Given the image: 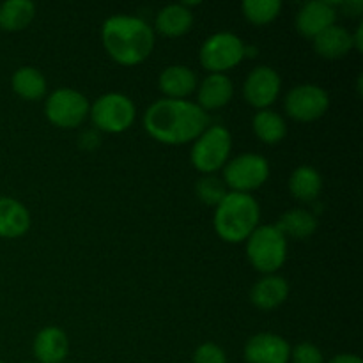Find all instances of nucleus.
<instances>
[{"mask_svg":"<svg viewBox=\"0 0 363 363\" xmlns=\"http://www.w3.org/2000/svg\"><path fill=\"white\" fill-rule=\"evenodd\" d=\"M208 113L188 99H158L144 113L145 131L169 145L195 140L208 128Z\"/></svg>","mask_w":363,"mask_h":363,"instance_id":"obj_1","label":"nucleus"},{"mask_svg":"<svg viewBox=\"0 0 363 363\" xmlns=\"http://www.w3.org/2000/svg\"><path fill=\"white\" fill-rule=\"evenodd\" d=\"M101 41L106 53L123 66H137L155 48V30L145 20L128 14H116L105 20Z\"/></svg>","mask_w":363,"mask_h":363,"instance_id":"obj_2","label":"nucleus"},{"mask_svg":"<svg viewBox=\"0 0 363 363\" xmlns=\"http://www.w3.org/2000/svg\"><path fill=\"white\" fill-rule=\"evenodd\" d=\"M261 208L250 194L227 191L225 197L216 206L215 230L223 241L241 243L259 227Z\"/></svg>","mask_w":363,"mask_h":363,"instance_id":"obj_3","label":"nucleus"},{"mask_svg":"<svg viewBox=\"0 0 363 363\" xmlns=\"http://www.w3.org/2000/svg\"><path fill=\"white\" fill-rule=\"evenodd\" d=\"M250 264L264 275H273L287 259V240L275 225H259L247 240Z\"/></svg>","mask_w":363,"mask_h":363,"instance_id":"obj_4","label":"nucleus"},{"mask_svg":"<svg viewBox=\"0 0 363 363\" xmlns=\"http://www.w3.org/2000/svg\"><path fill=\"white\" fill-rule=\"evenodd\" d=\"M233 149V137L229 130L220 124L209 126L195 138L191 147V163L206 176H213L227 163Z\"/></svg>","mask_w":363,"mask_h":363,"instance_id":"obj_5","label":"nucleus"},{"mask_svg":"<svg viewBox=\"0 0 363 363\" xmlns=\"http://www.w3.org/2000/svg\"><path fill=\"white\" fill-rule=\"evenodd\" d=\"M92 124L98 131L105 133H123L133 124L137 108L135 103L121 92H106L99 96L89 110Z\"/></svg>","mask_w":363,"mask_h":363,"instance_id":"obj_6","label":"nucleus"},{"mask_svg":"<svg viewBox=\"0 0 363 363\" xmlns=\"http://www.w3.org/2000/svg\"><path fill=\"white\" fill-rule=\"evenodd\" d=\"M269 163L257 152H243L223 167V183L230 191L250 194L268 181Z\"/></svg>","mask_w":363,"mask_h":363,"instance_id":"obj_7","label":"nucleus"},{"mask_svg":"<svg viewBox=\"0 0 363 363\" xmlns=\"http://www.w3.org/2000/svg\"><path fill=\"white\" fill-rule=\"evenodd\" d=\"M201 64L211 73H223L245 59V43L233 32H216L201 46Z\"/></svg>","mask_w":363,"mask_h":363,"instance_id":"obj_8","label":"nucleus"},{"mask_svg":"<svg viewBox=\"0 0 363 363\" xmlns=\"http://www.w3.org/2000/svg\"><path fill=\"white\" fill-rule=\"evenodd\" d=\"M89 99L74 89H57L46 98L45 113L46 119L59 128L80 126L89 116Z\"/></svg>","mask_w":363,"mask_h":363,"instance_id":"obj_9","label":"nucleus"},{"mask_svg":"<svg viewBox=\"0 0 363 363\" xmlns=\"http://www.w3.org/2000/svg\"><path fill=\"white\" fill-rule=\"evenodd\" d=\"M284 106L293 119L311 123L325 116L330 106V96L319 85L301 84L287 92Z\"/></svg>","mask_w":363,"mask_h":363,"instance_id":"obj_10","label":"nucleus"},{"mask_svg":"<svg viewBox=\"0 0 363 363\" xmlns=\"http://www.w3.org/2000/svg\"><path fill=\"white\" fill-rule=\"evenodd\" d=\"M280 74L269 66H257L250 71L243 84V96L252 106L259 110L268 108L280 94Z\"/></svg>","mask_w":363,"mask_h":363,"instance_id":"obj_11","label":"nucleus"},{"mask_svg":"<svg viewBox=\"0 0 363 363\" xmlns=\"http://www.w3.org/2000/svg\"><path fill=\"white\" fill-rule=\"evenodd\" d=\"M243 357L247 363H289L291 346L275 333H257L245 344Z\"/></svg>","mask_w":363,"mask_h":363,"instance_id":"obj_12","label":"nucleus"},{"mask_svg":"<svg viewBox=\"0 0 363 363\" xmlns=\"http://www.w3.org/2000/svg\"><path fill=\"white\" fill-rule=\"evenodd\" d=\"M337 6L328 0H312L296 13V28L305 38H318L321 32L335 25Z\"/></svg>","mask_w":363,"mask_h":363,"instance_id":"obj_13","label":"nucleus"},{"mask_svg":"<svg viewBox=\"0 0 363 363\" xmlns=\"http://www.w3.org/2000/svg\"><path fill=\"white\" fill-rule=\"evenodd\" d=\"M32 351L38 363H62L69 353V340L59 326H46L35 335Z\"/></svg>","mask_w":363,"mask_h":363,"instance_id":"obj_14","label":"nucleus"},{"mask_svg":"<svg viewBox=\"0 0 363 363\" xmlns=\"http://www.w3.org/2000/svg\"><path fill=\"white\" fill-rule=\"evenodd\" d=\"M289 296V284L280 275H266L254 284L250 301L261 311H273L280 307Z\"/></svg>","mask_w":363,"mask_h":363,"instance_id":"obj_15","label":"nucleus"},{"mask_svg":"<svg viewBox=\"0 0 363 363\" xmlns=\"http://www.w3.org/2000/svg\"><path fill=\"white\" fill-rule=\"evenodd\" d=\"M234 85L227 74L211 73L199 85V103L202 110H216L225 106L233 99Z\"/></svg>","mask_w":363,"mask_h":363,"instance_id":"obj_16","label":"nucleus"},{"mask_svg":"<svg viewBox=\"0 0 363 363\" xmlns=\"http://www.w3.org/2000/svg\"><path fill=\"white\" fill-rule=\"evenodd\" d=\"M160 91L170 99H184L197 89V74L188 66H169L158 78Z\"/></svg>","mask_w":363,"mask_h":363,"instance_id":"obj_17","label":"nucleus"},{"mask_svg":"<svg viewBox=\"0 0 363 363\" xmlns=\"http://www.w3.org/2000/svg\"><path fill=\"white\" fill-rule=\"evenodd\" d=\"M30 229V213L13 197H0V238H20Z\"/></svg>","mask_w":363,"mask_h":363,"instance_id":"obj_18","label":"nucleus"},{"mask_svg":"<svg viewBox=\"0 0 363 363\" xmlns=\"http://www.w3.org/2000/svg\"><path fill=\"white\" fill-rule=\"evenodd\" d=\"M353 48V35L340 25H332L325 32H321L318 38H314V50L323 59H342Z\"/></svg>","mask_w":363,"mask_h":363,"instance_id":"obj_19","label":"nucleus"},{"mask_svg":"<svg viewBox=\"0 0 363 363\" xmlns=\"http://www.w3.org/2000/svg\"><path fill=\"white\" fill-rule=\"evenodd\" d=\"M194 25V13L183 4H170L156 14V30L169 38L186 34Z\"/></svg>","mask_w":363,"mask_h":363,"instance_id":"obj_20","label":"nucleus"},{"mask_svg":"<svg viewBox=\"0 0 363 363\" xmlns=\"http://www.w3.org/2000/svg\"><path fill=\"white\" fill-rule=\"evenodd\" d=\"M277 229L284 234V238L293 240H305L311 238L318 229V218L307 209H289L280 216L277 222Z\"/></svg>","mask_w":363,"mask_h":363,"instance_id":"obj_21","label":"nucleus"},{"mask_svg":"<svg viewBox=\"0 0 363 363\" xmlns=\"http://www.w3.org/2000/svg\"><path fill=\"white\" fill-rule=\"evenodd\" d=\"M323 190L321 174L311 165H301L291 174L289 191L294 199L301 202H312L319 197Z\"/></svg>","mask_w":363,"mask_h":363,"instance_id":"obj_22","label":"nucleus"},{"mask_svg":"<svg viewBox=\"0 0 363 363\" xmlns=\"http://www.w3.org/2000/svg\"><path fill=\"white\" fill-rule=\"evenodd\" d=\"M11 87L20 98L27 101H35L46 94V78L38 67L21 66L18 67L11 78Z\"/></svg>","mask_w":363,"mask_h":363,"instance_id":"obj_23","label":"nucleus"},{"mask_svg":"<svg viewBox=\"0 0 363 363\" xmlns=\"http://www.w3.org/2000/svg\"><path fill=\"white\" fill-rule=\"evenodd\" d=\"M35 16V6L30 0H7L0 6V28L7 32L23 30Z\"/></svg>","mask_w":363,"mask_h":363,"instance_id":"obj_24","label":"nucleus"},{"mask_svg":"<svg viewBox=\"0 0 363 363\" xmlns=\"http://www.w3.org/2000/svg\"><path fill=\"white\" fill-rule=\"evenodd\" d=\"M252 128H254V133L257 135V138H261L266 144H279L287 133L286 121L282 119V116L269 108L259 110L255 113L254 119H252Z\"/></svg>","mask_w":363,"mask_h":363,"instance_id":"obj_25","label":"nucleus"},{"mask_svg":"<svg viewBox=\"0 0 363 363\" xmlns=\"http://www.w3.org/2000/svg\"><path fill=\"white\" fill-rule=\"evenodd\" d=\"M245 18L254 25H266L279 16L282 9L280 0H245L241 4Z\"/></svg>","mask_w":363,"mask_h":363,"instance_id":"obj_26","label":"nucleus"},{"mask_svg":"<svg viewBox=\"0 0 363 363\" xmlns=\"http://www.w3.org/2000/svg\"><path fill=\"white\" fill-rule=\"evenodd\" d=\"M195 194L204 204L218 206L220 201L227 195L225 183L215 176H204L195 184Z\"/></svg>","mask_w":363,"mask_h":363,"instance_id":"obj_27","label":"nucleus"},{"mask_svg":"<svg viewBox=\"0 0 363 363\" xmlns=\"http://www.w3.org/2000/svg\"><path fill=\"white\" fill-rule=\"evenodd\" d=\"M194 363H229L227 354L218 344L204 342L195 350Z\"/></svg>","mask_w":363,"mask_h":363,"instance_id":"obj_28","label":"nucleus"},{"mask_svg":"<svg viewBox=\"0 0 363 363\" xmlns=\"http://www.w3.org/2000/svg\"><path fill=\"white\" fill-rule=\"evenodd\" d=\"M291 360L293 363H325V357L315 344L301 342L291 350Z\"/></svg>","mask_w":363,"mask_h":363,"instance_id":"obj_29","label":"nucleus"},{"mask_svg":"<svg viewBox=\"0 0 363 363\" xmlns=\"http://www.w3.org/2000/svg\"><path fill=\"white\" fill-rule=\"evenodd\" d=\"M78 142H80V147L96 149L99 145V142H101V138H99L98 130H87L82 133V137L78 138Z\"/></svg>","mask_w":363,"mask_h":363,"instance_id":"obj_30","label":"nucleus"},{"mask_svg":"<svg viewBox=\"0 0 363 363\" xmlns=\"http://www.w3.org/2000/svg\"><path fill=\"white\" fill-rule=\"evenodd\" d=\"M335 6L342 7V9L346 11L347 14H351V16H358L363 9V2H358V0H353V2H340L335 4Z\"/></svg>","mask_w":363,"mask_h":363,"instance_id":"obj_31","label":"nucleus"},{"mask_svg":"<svg viewBox=\"0 0 363 363\" xmlns=\"http://www.w3.org/2000/svg\"><path fill=\"white\" fill-rule=\"evenodd\" d=\"M328 363H363V362L360 357H357V354L340 353V354H337V357H333Z\"/></svg>","mask_w":363,"mask_h":363,"instance_id":"obj_32","label":"nucleus"},{"mask_svg":"<svg viewBox=\"0 0 363 363\" xmlns=\"http://www.w3.org/2000/svg\"><path fill=\"white\" fill-rule=\"evenodd\" d=\"M362 32H363V25H360L357 30V35H353V46L357 50H362L363 45H362Z\"/></svg>","mask_w":363,"mask_h":363,"instance_id":"obj_33","label":"nucleus"},{"mask_svg":"<svg viewBox=\"0 0 363 363\" xmlns=\"http://www.w3.org/2000/svg\"><path fill=\"white\" fill-rule=\"evenodd\" d=\"M25 363H38V362H25Z\"/></svg>","mask_w":363,"mask_h":363,"instance_id":"obj_34","label":"nucleus"},{"mask_svg":"<svg viewBox=\"0 0 363 363\" xmlns=\"http://www.w3.org/2000/svg\"><path fill=\"white\" fill-rule=\"evenodd\" d=\"M0 363H4V362H2V360H0Z\"/></svg>","mask_w":363,"mask_h":363,"instance_id":"obj_35","label":"nucleus"}]
</instances>
